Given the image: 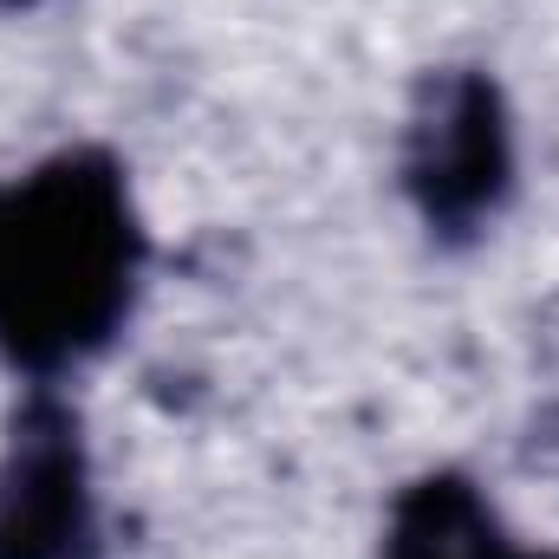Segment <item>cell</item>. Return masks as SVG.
Here are the masks:
<instances>
[{"instance_id":"cell-3","label":"cell","mask_w":559,"mask_h":559,"mask_svg":"<svg viewBox=\"0 0 559 559\" xmlns=\"http://www.w3.org/2000/svg\"><path fill=\"white\" fill-rule=\"evenodd\" d=\"M0 559H98L85 423L52 384H26L0 449Z\"/></svg>"},{"instance_id":"cell-4","label":"cell","mask_w":559,"mask_h":559,"mask_svg":"<svg viewBox=\"0 0 559 559\" xmlns=\"http://www.w3.org/2000/svg\"><path fill=\"white\" fill-rule=\"evenodd\" d=\"M378 559H559V554L514 547V534L481 501V488L455 468H436V475H417L391 501Z\"/></svg>"},{"instance_id":"cell-5","label":"cell","mask_w":559,"mask_h":559,"mask_svg":"<svg viewBox=\"0 0 559 559\" xmlns=\"http://www.w3.org/2000/svg\"><path fill=\"white\" fill-rule=\"evenodd\" d=\"M0 7H33V0H0Z\"/></svg>"},{"instance_id":"cell-2","label":"cell","mask_w":559,"mask_h":559,"mask_svg":"<svg viewBox=\"0 0 559 559\" xmlns=\"http://www.w3.org/2000/svg\"><path fill=\"white\" fill-rule=\"evenodd\" d=\"M404 195L442 241H475L514 195V118L481 66L423 72L404 124Z\"/></svg>"},{"instance_id":"cell-6","label":"cell","mask_w":559,"mask_h":559,"mask_svg":"<svg viewBox=\"0 0 559 559\" xmlns=\"http://www.w3.org/2000/svg\"><path fill=\"white\" fill-rule=\"evenodd\" d=\"M0 215H7V189H0Z\"/></svg>"},{"instance_id":"cell-1","label":"cell","mask_w":559,"mask_h":559,"mask_svg":"<svg viewBox=\"0 0 559 559\" xmlns=\"http://www.w3.org/2000/svg\"><path fill=\"white\" fill-rule=\"evenodd\" d=\"M143 215L111 150L46 156L0 215V352L33 384L118 338L143 286Z\"/></svg>"}]
</instances>
